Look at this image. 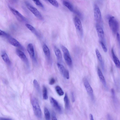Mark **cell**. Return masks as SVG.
<instances>
[{"instance_id": "cell-1", "label": "cell", "mask_w": 120, "mask_h": 120, "mask_svg": "<svg viewBox=\"0 0 120 120\" xmlns=\"http://www.w3.org/2000/svg\"><path fill=\"white\" fill-rule=\"evenodd\" d=\"M31 102L35 115L37 118H41L42 117L41 112L37 100L35 98L33 97L31 99Z\"/></svg>"}, {"instance_id": "cell-2", "label": "cell", "mask_w": 120, "mask_h": 120, "mask_svg": "<svg viewBox=\"0 0 120 120\" xmlns=\"http://www.w3.org/2000/svg\"><path fill=\"white\" fill-rule=\"evenodd\" d=\"M109 24L112 32L114 34L117 33L119 28V23L114 16L110 17L109 18Z\"/></svg>"}, {"instance_id": "cell-3", "label": "cell", "mask_w": 120, "mask_h": 120, "mask_svg": "<svg viewBox=\"0 0 120 120\" xmlns=\"http://www.w3.org/2000/svg\"><path fill=\"white\" fill-rule=\"evenodd\" d=\"M61 47L63 53L64 58L66 64L69 67H71L72 65V60L68 49L62 45L61 46Z\"/></svg>"}, {"instance_id": "cell-4", "label": "cell", "mask_w": 120, "mask_h": 120, "mask_svg": "<svg viewBox=\"0 0 120 120\" xmlns=\"http://www.w3.org/2000/svg\"><path fill=\"white\" fill-rule=\"evenodd\" d=\"M25 4L27 8L36 17L41 20L43 19L42 15L36 8L27 2H26Z\"/></svg>"}, {"instance_id": "cell-5", "label": "cell", "mask_w": 120, "mask_h": 120, "mask_svg": "<svg viewBox=\"0 0 120 120\" xmlns=\"http://www.w3.org/2000/svg\"><path fill=\"white\" fill-rule=\"evenodd\" d=\"M83 82L84 85L87 93L90 96L91 100L92 101H94V98L93 90L87 79L86 77L84 78Z\"/></svg>"}, {"instance_id": "cell-6", "label": "cell", "mask_w": 120, "mask_h": 120, "mask_svg": "<svg viewBox=\"0 0 120 120\" xmlns=\"http://www.w3.org/2000/svg\"><path fill=\"white\" fill-rule=\"evenodd\" d=\"M74 22L76 29L80 35L82 36L83 35V30L81 21L79 19L75 16L74 19Z\"/></svg>"}, {"instance_id": "cell-7", "label": "cell", "mask_w": 120, "mask_h": 120, "mask_svg": "<svg viewBox=\"0 0 120 120\" xmlns=\"http://www.w3.org/2000/svg\"><path fill=\"white\" fill-rule=\"evenodd\" d=\"M17 55L24 62L27 67L29 68V63L27 58L24 53L20 49H17L16 50Z\"/></svg>"}, {"instance_id": "cell-8", "label": "cell", "mask_w": 120, "mask_h": 120, "mask_svg": "<svg viewBox=\"0 0 120 120\" xmlns=\"http://www.w3.org/2000/svg\"><path fill=\"white\" fill-rule=\"evenodd\" d=\"M94 11L95 19L97 23H99L101 20V14L98 6L96 4L94 5Z\"/></svg>"}, {"instance_id": "cell-9", "label": "cell", "mask_w": 120, "mask_h": 120, "mask_svg": "<svg viewBox=\"0 0 120 120\" xmlns=\"http://www.w3.org/2000/svg\"><path fill=\"white\" fill-rule=\"evenodd\" d=\"M57 65L60 71L64 77L67 79H69V75L68 71L60 63H58Z\"/></svg>"}, {"instance_id": "cell-10", "label": "cell", "mask_w": 120, "mask_h": 120, "mask_svg": "<svg viewBox=\"0 0 120 120\" xmlns=\"http://www.w3.org/2000/svg\"><path fill=\"white\" fill-rule=\"evenodd\" d=\"M9 8L11 12L19 21L21 22H23L26 21V19L18 11L10 6H9Z\"/></svg>"}, {"instance_id": "cell-11", "label": "cell", "mask_w": 120, "mask_h": 120, "mask_svg": "<svg viewBox=\"0 0 120 120\" xmlns=\"http://www.w3.org/2000/svg\"><path fill=\"white\" fill-rule=\"evenodd\" d=\"M49 100L51 104L55 109L59 113H61L62 110L57 101L52 97H50Z\"/></svg>"}, {"instance_id": "cell-12", "label": "cell", "mask_w": 120, "mask_h": 120, "mask_svg": "<svg viewBox=\"0 0 120 120\" xmlns=\"http://www.w3.org/2000/svg\"><path fill=\"white\" fill-rule=\"evenodd\" d=\"M27 50L31 58L33 60H34V51L33 45L32 43H29L27 47Z\"/></svg>"}, {"instance_id": "cell-13", "label": "cell", "mask_w": 120, "mask_h": 120, "mask_svg": "<svg viewBox=\"0 0 120 120\" xmlns=\"http://www.w3.org/2000/svg\"><path fill=\"white\" fill-rule=\"evenodd\" d=\"M96 29L99 38L103 40L104 38V34L103 29L99 23H97L96 25Z\"/></svg>"}, {"instance_id": "cell-14", "label": "cell", "mask_w": 120, "mask_h": 120, "mask_svg": "<svg viewBox=\"0 0 120 120\" xmlns=\"http://www.w3.org/2000/svg\"><path fill=\"white\" fill-rule=\"evenodd\" d=\"M8 41L12 45L16 47H22L21 45L15 39L10 36L7 38Z\"/></svg>"}, {"instance_id": "cell-15", "label": "cell", "mask_w": 120, "mask_h": 120, "mask_svg": "<svg viewBox=\"0 0 120 120\" xmlns=\"http://www.w3.org/2000/svg\"><path fill=\"white\" fill-rule=\"evenodd\" d=\"M54 51L57 59L59 62L62 61V56L61 51L56 46L53 47Z\"/></svg>"}, {"instance_id": "cell-16", "label": "cell", "mask_w": 120, "mask_h": 120, "mask_svg": "<svg viewBox=\"0 0 120 120\" xmlns=\"http://www.w3.org/2000/svg\"><path fill=\"white\" fill-rule=\"evenodd\" d=\"M1 56L4 62L8 65H10L11 64V62L6 52L4 51H2Z\"/></svg>"}, {"instance_id": "cell-17", "label": "cell", "mask_w": 120, "mask_h": 120, "mask_svg": "<svg viewBox=\"0 0 120 120\" xmlns=\"http://www.w3.org/2000/svg\"><path fill=\"white\" fill-rule=\"evenodd\" d=\"M111 53L113 60L116 67L118 68H120V62L115 55L112 48L111 49Z\"/></svg>"}, {"instance_id": "cell-18", "label": "cell", "mask_w": 120, "mask_h": 120, "mask_svg": "<svg viewBox=\"0 0 120 120\" xmlns=\"http://www.w3.org/2000/svg\"><path fill=\"white\" fill-rule=\"evenodd\" d=\"M43 50L46 57L48 60H49L50 58V53L49 49L45 44H44L43 46Z\"/></svg>"}, {"instance_id": "cell-19", "label": "cell", "mask_w": 120, "mask_h": 120, "mask_svg": "<svg viewBox=\"0 0 120 120\" xmlns=\"http://www.w3.org/2000/svg\"><path fill=\"white\" fill-rule=\"evenodd\" d=\"M63 4L71 11L74 12V9L73 6L68 0H62Z\"/></svg>"}, {"instance_id": "cell-20", "label": "cell", "mask_w": 120, "mask_h": 120, "mask_svg": "<svg viewBox=\"0 0 120 120\" xmlns=\"http://www.w3.org/2000/svg\"><path fill=\"white\" fill-rule=\"evenodd\" d=\"M25 26L28 29L36 35L37 36L39 37H40V35L38 33L34 27L30 24L27 23H26L25 24Z\"/></svg>"}, {"instance_id": "cell-21", "label": "cell", "mask_w": 120, "mask_h": 120, "mask_svg": "<svg viewBox=\"0 0 120 120\" xmlns=\"http://www.w3.org/2000/svg\"><path fill=\"white\" fill-rule=\"evenodd\" d=\"M97 73L101 82L104 85H105L106 83L105 78L101 70L99 68L97 69Z\"/></svg>"}, {"instance_id": "cell-22", "label": "cell", "mask_w": 120, "mask_h": 120, "mask_svg": "<svg viewBox=\"0 0 120 120\" xmlns=\"http://www.w3.org/2000/svg\"><path fill=\"white\" fill-rule=\"evenodd\" d=\"M64 100L65 109L67 110L69 109L70 108L69 102L68 95L66 93L65 94L64 97Z\"/></svg>"}, {"instance_id": "cell-23", "label": "cell", "mask_w": 120, "mask_h": 120, "mask_svg": "<svg viewBox=\"0 0 120 120\" xmlns=\"http://www.w3.org/2000/svg\"><path fill=\"white\" fill-rule=\"evenodd\" d=\"M33 83L34 86L36 90L40 94H41L39 84L37 80L34 79L33 81Z\"/></svg>"}, {"instance_id": "cell-24", "label": "cell", "mask_w": 120, "mask_h": 120, "mask_svg": "<svg viewBox=\"0 0 120 120\" xmlns=\"http://www.w3.org/2000/svg\"><path fill=\"white\" fill-rule=\"evenodd\" d=\"M43 97L44 100H47L48 98L47 90L46 87L44 85L42 89Z\"/></svg>"}, {"instance_id": "cell-25", "label": "cell", "mask_w": 120, "mask_h": 120, "mask_svg": "<svg viewBox=\"0 0 120 120\" xmlns=\"http://www.w3.org/2000/svg\"><path fill=\"white\" fill-rule=\"evenodd\" d=\"M56 90L60 96H62L64 94V93L61 88L59 86H57L55 87Z\"/></svg>"}, {"instance_id": "cell-26", "label": "cell", "mask_w": 120, "mask_h": 120, "mask_svg": "<svg viewBox=\"0 0 120 120\" xmlns=\"http://www.w3.org/2000/svg\"><path fill=\"white\" fill-rule=\"evenodd\" d=\"M95 52L97 56L102 65H103V60L99 52V50L97 49H95Z\"/></svg>"}, {"instance_id": "cell-27", "label": "cell", "mask_w": 120, "mask_h": 120, "mask_svg": "<svg viewBox=\"0 0 120 120\" xmlns=\"http://www.w3.org/2000/svg\"><path fill=\"white\" fill-rule=\"evenodd\" d=\"M44 114L45 119L49 120L50 118V113L48 109L46 107H45L44 109Z\"/></svg>"}, {"instance_id": "cell-28", "label": "cell", "mask_w": 120, "mask_h": 120, "mask_svg": "<svg viewBox=\"0 0 120 120\" xmlns=\"http://www.w3.org/2000/svg\"><path fill=\"white\" fill-rule=\"evenodd\" d=\"M0 35L1 37L7 39L10 36L8 34L1 30H0Z\"/></svg>"}, {"instance_id": "cell-29", "label": "cell", "mask_w": 120, "mask_h": 120, "mask_svg": "<svg viewBox=\"0 0 120 120\" xmlns=\"http://www.w3.org/2000/svg\"><path fill=\"white\" fill-rule=\"evenodd\" d=\"M51 4L56 8L59 7V4L56 0H47Z\"/></svg>"}, {"instance_id": "cell-30", "label": "cell", "mask_w": 120, "mask_h": 120, "mask_svg": "<svg viewBox=\"0 0 120 120\" xmlns=\"http://www.w3.org/2000/svg\"><path fill=\"white\" fill-rule=\"evenodd\" d=\"M35 4L41 8H43L44 6L42 3L39 0H32Z\"/></svg>"}, {"instance_id": "cell-31", "label": "cell", "mask_w": 120, "mask_h": 120, "mask_svg": "<svg viewBox=\"0 0 120 120\" xmlns=\"http://www.w3.org/2000/svg\"><path fill=\"white\" fill-rule=\"evenodd\" d=\"M100 43L104 52H106L107 51V49L105 45L104 42L102 41H100Z\"/></svg>"}, {"instance_id": "cell-32", "label": "cell", "mask_w": 120, "mask_h": 120, "mask_svg": "<svg viewBox=\"0 0 120 120\" xmlns=\"http://www.w3.org/2000/svg\"><path fill=\"white\" fill-rule=\"evenodd\" d=\"M55 82V79L53 78H51L49 82V84L50 85H52L54 84Z\"/></svg>"}, {"instance_id": "cell-33", "label": "cell", "mask_w": 120, "mask_h": 120, "mask_svg": "<svg viewBox=\"0 0 120 120\" xmlns=\"http://www.w3.org/2000/svg\"><path fill=\"white\" fill-rule=\"evenodd\" d=\"M52 120H57L55 112H52Z\"/></svg>"}, {"instance_id": "cell-34", "label": "cell", "mask_w": 120, "mask_h": 120, "mask_svg": "<svg viewBox=\"0 0 120 120\" xmlns=\"http://www.w3.org/2000/svg\"><path fill=\"white\" fill-rule=\"evenodd\" d=\"M74 12L80 18H82V17L81 13L79 11L77 10H74Z\"/></svg>"}, {"instance_id": "cell-35", "label": "cell", "mask_w": 120, "mask_h": 120, "mask_svg": "<svg viewBox=\"0 0 120 120\" xmlns=\"http://www.w3.org/2000/svg\"><path fill=\"white\" fill-rule=\"evenodd\" d=\"M116 38L118 41L120 45V35L118 33H116Z\"/></svg>"}, {"instance_id": "cell-36", "label": "cell", "mask_w": 120, "mask_h": 120, "mask_svg": "<svg viewBox=\"0 0 120 120\" xmlns=\"http://www.w3.org/2000/svg\"><path fill=\"white\" fill-rule=\"evenodd\" d=\"M71 97L72 102H74L75 101V99L74 94L73 92H72L71 93Z\"/></svg>"}, {"instance_id": "cell-37", "label": "cell", "mask_w": 120, "mask_h": 120, "mask_svg": "<svg viewBox=\"0 0 120 120\" xmlns=\"http://www.w3.org/2000/svg\"><path fill=\"white\" fill-rule=\"evenodd\" d=\"M89 117L90 120H94L93 116L90 113V114Z\"/></svg>"}, {"instance_id": "cell-38", "label": "cell", "mask_w": 120, "mask_h": 120, "mask_svg": "<svg viewBox=\"0 0 120 120\" xmlns=\"http://www.w3.org/2000/svg\"><path fill=\"white\" fill-rule=\"evenodd\" d=\"M11 120L10 119H9L8 118H0V120Z\"/></svg>"}]
</instances>
